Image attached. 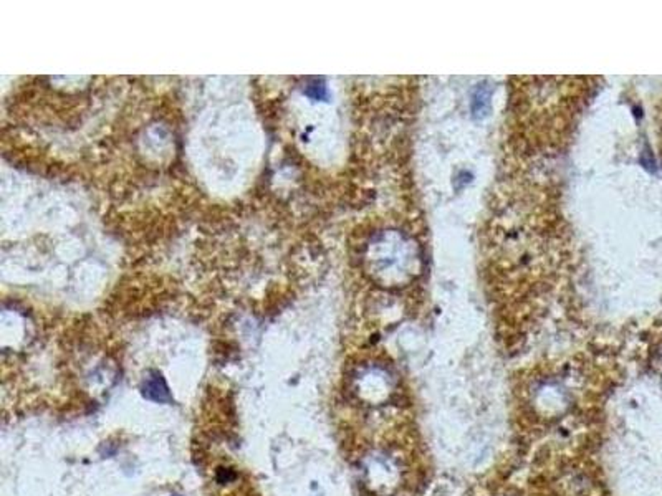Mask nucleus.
Returning <instances> with one entry per match:
<instances>
[{"mask_svg": "<svg viewBox=\"0 0 662 496\" xmlns=\"http://www.w3.org/2000/svg\"><path fill=\"white\" fill-rule=\"evenodd\" d=\"M143 395L146 399L159 404H169L172 400L166 382L159 374H153L148 377V381L143 384Z\"/></svg>", "mask_w": 662, "mask_h": 496, "instance_id": "nucleus-1", "label": "nucleus"}]
</instances>
